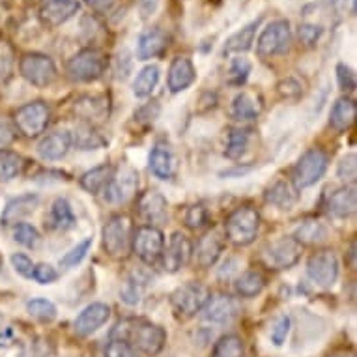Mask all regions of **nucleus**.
<instances>
[{"mask_svg":"<svg viewBox=\"0 0 357 357\" xmlns=\"http://www.w3.org/2000/svg\"><path fill=\"white\" fill-rule=\"evenodd\" d=\"M111 339L123 340L135 351L152 357L163 350L165 342H167V331L150 320L131 318V320H123L112 329Z\"/></svg>","mask_w":357,"mask_h":357,"instance_id":"nucleus-1","label":"nucleus"},{"mask_svg":"<svg viewBox=\"0 0 357 357\" xmlns=\"http://www.w3.org/2000/svg\"><path fill=\"white\" fill-rule=\"evenodd\" d=\"M225 230L230 243L238 247L251 245L260 230V213L251 206H241L230 213Z\"/></svg>","mask_w":357,"mask_h":357,"instance_id":"nucleus-2","label":"nucleus"},{"mask_svg":"<svg viewBox=\"0 0 357 357\" xmlns=\"http://www.w3.org/2000/svg\"><path fill=\"white\" fill-rule=\"evenodd\" d=\"M107 66H109V59H107V54L103 51H100V49H82V51H79L68 60L66 70H68V75L73 81L92 82L103 77Z\"/></svg>","mask_w":357,"mask_h":357,"instance_id":"nucleus-3","label":"nucleus"},{"mask_svg":"<svg viewBox=\"0 0 357 357\" xmlns=\"http://www.w3.org/2000/svg\"><path fill=\"white\" fill-rule=\"evenodd\" d=\"M292 43V30L287 19H275L262 29L257 40V54L260 59H273L284 54Z\"/></svg>","mask_w":357,"mask_h":357,"instance_id":"nucleus-4","label":"nucleus"},{"mask_svg":"<svg viewBox=\"0 0 357 357\" xmlns=\"http://www.w3.org/2000/svg\"><path fill=\"white\" fill-rule=\"evenodd\" d=\"M329 165L328 153L320 150V148H310L307 152L298 159V163L294 165L292 169V182L294 188L301 191V189H307L326 174Z\"/></svg>","mask_w":357,"mask_h":357,"instance_id":"nucleus-5","label":"nucleus"},{"mask_svg":"<svg viewBox=\"0 0 357 357\" xmlns=\"http://www.w3.org/2000/svg\"><path fill=\"white\" fill-rule=\"evenodd\" d=\"M131 238H133V222L123 213L112 215L103 227V247L111 257H126L131 247Z\"/></svg>","mask_w":357,"mask_h":357,"instance_id":"nucleus-6","label":"nucleus"},{"mask_svg":"<svg viewBox=\"0 0 357 357\" xmlns=\"http://www.w3.org/2000/svg\"><path fill=\"white\" fill-rule=\"evenodd\" d=\"M49 120H51V109L43 101L26 103L21 109H17L15 116H13L15 128L26 139H34V137L41 135L47 129Z\"/></svg>","mask_w":357,"mask_h":357,"instance_id":"nucleus-7","label":"nucleus"},{"mask_svg":"<svg viewBox=\"0 0 357 357\" xmlns=\"http://www.w3.org/2000/svg\"><path fill=\"white\" fill-rule=\"evenodd\" d=\"M210 299V290L200 282H188L176 288L170 296V305L180 318H193L202 310L206 301Z\"/></svg>","mask_w":357,"mask_h":357,"instance_id":"nucleus-8","label":"nucleus"},{"mask_svg":"<svg viewBox=\"0 0 357 357\" xmlns=\"http://www.w3.org/2000/svg\"><path fill=\"white\" fill-rule=\"evenodd\" d=\"M19 73L32 86L45 88L56 79V66L47 54L26 53L19 60Z\"/></svg>","mask_w":357,"mask_h":357,"instance_id":"nucleus-9","label":"nucleus"},{"mask_svg":"<svg viewBox=\"0 0 357 357\" xmlns=\"http://www.w3.org/2000/svg\"><path fill=\"white\" fill-rule=\"evenodd\" d=\"M131 247H133V251L142 262L148 264V266H155L161 260V255H163V232L152 227V225L139 227L133 238H131Z\"/></svg>","mask_w":357,"mask_h":357,"instance_id":"nucleus-10","label":"nucleus"},{"mask_svg":"<svg viewBox=\"0 0 357 357\" xmlns=\"http://www.w3.org/2000/svg\"><path fill=\"white\" fill-rule=\"evenodd\" d=\"M301 257V243L294 238H281L262 249V262L270 270H288Z\"/></svg>","mask_w":357,"mask_h":357,"instance_id":"nucleus-11","label":"nucleus"},{"mask_svg":"<svg viewBox=\"0 0 357 357\" xmlns=\"http://www.w3.org/2000/svg\"><path fill=\"white\" fill-rule=\"evenodd\" d=\"M307 275L318 287H333L339 279V258L333 251H318L307 262Z\"/></svg>","mask_w":357,"mask_h":357,"instance_id":"nucleus-12","label":"nucleus"},{"mask_svg":"<svg viewBox=\"0 0 357 357\" xmlns=\"http://www.w3.org/2000/svg\"><path fill=\"white\" fill-rule=\"evenodd\" d=\"M137 188H139V174L137 170L131 167H123L111 176V180L107 183V188L103 189L105 193V200L111 204H122L126 200H129L135 195Z\"/></svg>","mask_w":357,"mask_h":357,"instance_id":"nucleus-13","label":"nucleus"},{"mask_svg":"<svg viewBox=\"0 0 357 357\" xmlns=\"http://www.w3.org/2000/svg\"><path fill=\"white\" fill-rule=\"evenodd\" d=\"M238 312H240V303L229 294L210 296V299L202 307V318L211 324L232 322L238 317Z\"/></svg>","mask_w":357,"mask_h":357,"instance_id":"nucleus-14","label":"nucleus"},{"mask_svg":"<svg viewBox=\"0 0 357 357\" xmlns=\"http://www.w3.org/2000/svg\"><path fill=\"white\" fill-rule=\"evenodd\" d=\"M191 257H193V243L182 232H174L170 236L169 247L161 255L165 270L170 273H176L178 270H182L183 266H188L191 262Z\"/></svg>","mask_w":357,"mask_h":357,"instance_id":"nucleus-15","label":"nucleus"},{"mask_svg":"<svg viewBox=\"0 0 357 357\" xmlns=\"http://www.w3.org/2000/svg\"><path fill=\"white\" fill-rule=\"evenodd\" d=\"M79 8V0H45L40 8V21L49 29H56L75 17Z\"/></svg>","mask_w":357,"mask_h":357,"instance_id":"nucleus-16","label":"nucleus"},{"mask_svg":"<svg viewBox=\"0 0 357 357\" xmlns=\"http://www.w3.org/2000/svg\"><path fill=\"white\" fill-rule=\"evenodd\" d=\"M111 318V309L105 303H92L82 310L81 314L75 318L73 329L79 337H88L96 333L98 329L103 328L107 320Z\"/></svg>","mask_w":357,"mask_h":357,"instance_id":"nucleus-17","label":"nucleus"},{"mask_svg":"<svg viewBox=\"0 0 357 357\" xmlns=\"http://www.w3.org/2000/svg\"><path fill=\"white\" fill-rule=\"evenodd\" d=\"M197 79V70L193 62L185 56H176L169 66V77L167 84L172 94H180L183 90H188Z\"/></svg>","mask_w":357,"mask_h":357,"instance_id":"nucleus-18","label":"nucleus"},{"mask_svg":"<svg viewBox=\"0 0 357 357\" xmlns=\"http://www.w3.org/2000/svg\"><path fill=\"white\" fill-rule=\"evenodd\" d=\"M73 144V137L70 131H54L43 137L38 144V155L43 161H59L66 158Z\"/></svg>","mask_w":357,"mask_h":357,"instance_id":"nucleus-19","label":"nucleus"},{"mask_svg":"<svg viewBox=\"0 0 357 357\" xmlns=\"http://www.w3.org/2000/svg\"><path fill=\"white\" fill-rule=\"evenodd\" d=\"M109 98L105 96H82L73 103V111L77 116H81L84 122L96 123L103 122L109 118Z\"/></svg>","mask_w":357,"mask_h":357,"instance_id":"nucleus-20","label":"nucleus"},{"mask_svg":"<svg viewBox=\"0 0 357 357\" xmlns=\"http://www.w3.org/2000/svg\"><path fill=\"white\" fill-rule=\"evenodd\" d=\"M169 47V36L161 29H150L142 32L137 41V59L152 60L159 54H163L165 49Z\"/></svg>","mask_w":357,"mask_h":357,"instance_id":"nucleus-21","label":"nucleus"},{"mask_svg":"<svg viewBox=\"0 0 357 357\" xmlns=\"http://www.w3.org/2000/svg\"><path fill=\"white\" fill-rule=\"evenodd\" d=\"M38 202H40L38 195H34V193L19 195V197H15V199H12L10 202H8L6 208H4V211H2L0 222H2L4 227L17 225V222H21V219H23V217L30 215V213L36 210Z\"/></svg>","mask_w":357,"mask_h":357,"instance_id":"nucleus-22","label":"nucleus"},{"mask_svg":"<svg viewBox=\"0 0 357 357\" xmlns=\"http://www.w3.org/2000/svg\"><path fill=\"white\" fill-rule=\"evenodd\" d=\"M139 213L146 222L155 225V222H163L169 215V204L163 195L158 191H148V193L141 195L139 199Z\"/></svg>","mask_w":357,"mask_h":357,"instance_id":"nucleus-23","label":"nucleus"},{"mask_svg":"<svg viewBox=\"0 0 357 357\" xmlns=\"http://www.w3.org/2000/svg\"><path fill=\"white\" fill-rule=\"evenodd\" d=\"M222 238L217 230H211L208 234H204L200 238L199 245H197V262H199L200 268H211L213 264L219 260L222 252Z\"/></svg>","mask_w":357,"mask_h":357,"instance_id":"nucleus-24","label":"nucleus"},{"mask_svg":"<svg viewBox=\"0 0 357 357\" xmlns=\"http://www.w3.org/2000/svg\"><path fill=\"white\" fill-rule=\"evenodd\" d=\"M260 23H262V19L258 17L255 21H251V23H247L238 32H234L229 40L225 41L222 54H240L249 51L252 47V43H255V36H257V30L260 26Z\"/></svg>","mask_w":357,"mask_h":357,"instance_id":"nucleus-25","label":"nucleus"},{"mask_svg":"<svg viewBox=\"0 0 357 357\" xmlns=\"http://www.w3.org/2000/svg\"><path fill=\"white\" fill-rule=\"evenodd\" d=\"M357 206V191L354 185L350 188H340L335 193L329 195L328 211L333 217H350L356 213Z\"/></svg>","mask_w":357,"mask_h":357,"instance_id":"nucleus-26","label":"nucleus"},{"mask_svg":"<svg viewBox=\"0 0 357 357\" xmlns=\"http://www.w3.org/2000/svg\"><path fill=\"white\" fill-rule=\"evenodd\" d=\"M264 199L266 202L271 206H277L279 210H292V206L298 202L299 195L298 189L294 188L292 183L284 182V180H279L271 188L266 189L264 193Z\"/></svg>","mask_w":357,"mask_h":357,"instance_id":"nucleus-27","label":"nucleus"},{"mask_svg":"<svg viewBox=\"0 0 357 357\" xmlns=\"http://www.w3.org/2000/svg\"><path fill=\"white\" fill-rule=\"evenodd\" d=\"M329 238V229L318 219H305L298 225V229L294 232V240L299 241L301 245H317L324 243Z\"/></svg>","mask_w":357,"mask_h":357,"instance_id":"nucleus-28","label":"nucleus"},{"mask_svg":"<svg viewBox=\"0 0 357 357\" xmlns=\"http://www.w3.org/2000/svg\"><path fill=\"white\" fill-rule=\"evenodd\" d=\"M356 112L357 107L354 103V100L350 98H340L337 100V103L331 109V114H329V126L337 131V133H342L346 129H350L356 122Z\"/></svg>","mask_w":357,"mask_h":357,"instance_id":"nucleus-29","label":"nucleus"},{"mask_svg":"<svg viewBox=\"0 0 357 357\" xmlns=\"http://www.w3.org/2000/svg\"><path fill=\"white\" fill-rule=\"evenodd\" d=\"M150 170L159 180H172L176 174V158L169 148L155 146L150 153Z\"/></svg>","mask_w":357,"mask_h":357,"instance_id":"nucleus-30","label":"nucleus"},{"mask_svg":"<svg viewBox=\"0 0 357 357\" xmlns=\"http://www.w3.org/2000/svg\"><path fill=\"white\" fill-rule=\"evenodd\" d=\"M260 111H262V103L251 92H240L232 101V116L241 122L257 120Z\"/></svg>","mask_w":357,"mask_h":357,"instance_id":"nucleus-31","label":"nucleus"},{"mask_svg":"<svg viewBox=\"0 0 357 357\" xmlns=\"http://www.w3.org/2000/svg\"><path fill=\"white\" fill-rule=\"evenodd\" d=\"M112 169L111 165H101V167H96V169L88 170L81 176V185L84 191L92 195L103 193V189L107 188V183L111 180Z\"/></svg>","mask_w":357,"mask_h":357,"instance_id":"nucleus-32","label":"nucleus"},{"mask_svg":"<svg viewBox=\"0 0 357 357\" xmlns=\"http://www.w3.org/2000/svg\"><path fill=\"white\" fill-rule=\"evenodd\" d=\"M159 68L158 66H146V68H142L139 73H137L135 81H133V94L135 98H148V96H152V92L155 90L159 82Z\"/></svg>","mask_w":357,"mask_h":357,"instance_id":"nucleus-33","label":"nucleus"},{"mask_svg":"<svg viewBox=\"0 0 357 357\" xmlns=\"http://www.w3.org/2000/svg\"><path fill=\"white\" fill-rule=\"evenodd\" d=\"M234 287L238 296H241V298H257L266 287V279L258 271H245L243 275L236 279Z\"/></svg>","mask_w":357,"mask_h":357,"instance_id":"nucleus-34","label":"nucleus"},{"mask_svg":"<svg viewBox=\"0 0 357 357\" xmlns=\"http://www.w3.org/2000/svg\"><path fill=\"white\" fill-rule=\"evenodd\" d=\"M24 169V159L12 150H0V182H10Z\"/></svg>","mask_w":357,"mask_h":357,"instance_id":"nucleus-35","label":"nucleus"},{"mask_svg":"<svg viewBox=\"0 0 357 357\" xmlns=\"http://www.w3.org/2000/svg\"><path fill=\"white\" fill-rule=\"evenodd\" d=\"M51 221H53L54 229L59 230H70L75 227V213L71 210V204L66 199H56L51 206Z\"/></svg>","mask_w":357,"mask_h":357,"instance_id":"nucleus-36","label":"nucleus"},{"mask_svg":"<svg viewBox=\"0 0 357 357\" xmlns=\"http://www.w3.org/2000/svg\"><path fill=\"white\" fill-rule=\"evenodd\" d=\"M148 284V277H144L142 273H131L128 277V281L123 282L122 290H120V296H122V301L128 305H137L142 299V292Z\"/></svg>","mask_w":357,"mask_h":357,"instance_id":"nucleus-37","label":"nucleus"},{"mask_svg":"<svg viewBox=\"0 0 357 357\" xmlns=\"http://www.w3.org/2000/svg\"><path fill=\"white\" fill-rule=\"evenodd\" d=\"M245 346L238 335H225L217 340L211 357H243Z\"/></svg>","mask_w":357,"mask_h":357,"instance_id":"nucleus-38","label":"nucleus"},{"mask_svg":"<svg viewBox=\"0 0 357 357\" xmlns=\"http://www.w3.org/2000/svg\"><path fill=\"white\" fill-rule=\"evenodd\" d=\"M75 144L77 148H81V150H98V148L105 146L107 141L103 137L98 133L94 129L92 123H84V126H79L75 131Z\"/></svg>","mask_w":357,"mask_h":357,"instance_id":"nucleus-39","label":"nucleus"},{"mask_svg":"<svg viewBox=\"0 0 357 357\" xmlns=\"http://www.w3.org/2000/svg\"><path fill=\"white\" fill-rule=\"evenodd\" d=\"M249 139H251L249 129H232L229 135V142H227L225 155L229 159H240L249 148Z\"/></svg>","mask_w":357,"mask_h":357,"instance_id":"nucleus-40","label":"nucleus"},{"mask_svg":"<svg viewBox=\"0 0 357 357\" xmlns=\"http://www.w3.org/2000/svg\"><path fill=\"white\" fill-rule=\"evenodd\" d=\"M252 64L243 56H236L230 62L229 73H227V82H229L230 86H241V84H245L247 77L251 73Z\"/></svg>","mask_w":357,"mask_h":357,"instance_id":"nucleus-41","label":"nucleus"},{"mask_svg":"<svg viewBox=\"0 0 357 357\" xmlns=\"http://www.w3.org/2000/svg\"><path fill=\"white\" fill-rule=\"evenodd\" d=\"M26 310H29L30 317L38 318L41 322H53L56 318V307L49 299H30L26 303Z\"/></svg>","mask_w":357,"mask_h":357,"instance_id":"nucleus-42","label":"nucleus"},{"mask_svg":"<svg viewBox=\"0 0 357 357\" xmlns=\"http://www.w3.org/2000/svg\"><path fill=\"white\" fill-rule=\"evenodd\" d=\"M13 240L23 247H36L40 241V232L29 222H17L13 227Z\"/></svg>","mask_w":357,"mask_h":357,"instance_id":"nucleus-43","label":"nucleus"},{"mask_svg":"<svg viewBox=\"0 0 357 357\" xmlns=\"http://www.w3.org/2000/svg\"><path fill=\"white\" fill-rule=\"evenodd\" d=\"M90 247H92V238H86V240H82L81 243H77L70 252H66L64 258L60 260V266H62V268H73V266H77L82 258L86 257V252L90 251Z\"/></svg>","mask_w":357,"mask_h":357,"instance_id":"nucleus-44","label":"nucleus"},{"mask_svg":"<svg viewBox=\"0 0 357 357\" xmlns=\"http://www.w3.org/2000/svg\"><path fill=\"white\" fill-rule=\"evenodd\" d=\"M13 49L6 41H0V81H8L13 73Z\"/></svg>","mask_w":357,"mask_h":357,"instance_id":"nucleus-45","label":"nucleus"},{"mask_svg":"<svg viewBox=\"0 0 357 357\" xmlns=\"http://www.w3.org/2000/svg\"><path fill=\"white\" fill-rule=\"evenodd\" d=\"M337 176L344 182H356L357 178V155L356 153H348L340 159L339 167H337Z\"/></svg>","mask_w":357,"mask_h":357,"instance_id":"nucleus-46","label":"nucleus"},{"mask_svg":"<svg viewBox=\"0 0 357 357\" xmlns=\"http://www.w3.org/2000/svg\"><path fill=\"white\" fill-rule=\"evenodd\" d=\"M288 333H290V318L287 314H281L271 328V342L275 346H282Z\"/></svg>","mask_w":357,"mask_h":357,"instance_id":"nucleus-47","label":"nucleus"},{"mask_svg":"<svg viewBox=\"0 0 357 357\" xmlns=\"http://www.w3.org/2000/svg\"><path fill=\"white\" fill-rule=\"evenodd\" d=\"M208 222V211L202 206H191L188 211H185V225H188L191 230H199Z\"/></svg>","mask_w":357,"mask_h":357,"instance_id":"nucleus-48","label":"nucleus"},{"mask_svg":"<svg viewBox=\"0 0 357 357\" xmlns=\"http://www.w3.org/2000/svg\"><path fill=\"white\" fill-rule=\"evenodd\" d=\"M105 357H137V351L120 339H111L105 346Z\"/></svg>","mask_w":357,"mask_h":357,"instance_id":"nucleus-49","label":"nucleus"},{"mask_svg":"<svg viewBox=\"0 0 357 357\" xmlns=\"http://www.w3.org/2000/svg\"><path fill=\"white\" fill-rule=\"evenodd\" d=\"M324 34L322 26H317V24H301L299 26V40L307 47H312L317 45V41L320 40V36Z\"/></svg>","mask_w":357,"mask_h":357,"instance_id":"nucleus-50","label":"nucleus"},{"mask_svg":"<svg viewBox=\"0 0 357 357\" xmlns=\"http://www.w3.org/2000/svg\"><path fill=\"white\" fill-rule=\"evenodd\" d=\"M12 266L19 275L26 277V279L32 277V273H34V262H32L26 255H23V252H15V255H12Z\"/></svg>","mask_w":357,"mask_h":357,"instance_id":"nucleus-51","label":"nucleus"},{"mask_svg":"<svg viewBox=\"0 0 357 357\" xmlns=\"http://www.w3.org/2000/svg\"><path fill=\"white\" fill-rule=\"evenodd\" d=\"M36 281L40 282V284H51L59 279V273L54 270L53 266H49V264H38L34 266V273H32Z\"/></svg>","mask_w":357,"mask_h":357,"instance_id":"nucleus-52","label":"nucleus"},{"mask_svg":"<svg viewBox=\"0 0 357 357\" xmlns=\"http://www.w3.org/2000/svg\"><path fill=\"white\" fill-rule=\"evenodd\" d=\"M277 90H279V94H281L282 98H287V100H296V98L301 96V84H299L296 79H292V77L279 82Z\"/></svg>","mask_w":357,"mask_h":357,"instance_id":"nucleus-53","label":"nucleus"},{"mask_svg":"<svg viewBox=\"0 0 357 357\" xmlns=\"http://www.w3.org/2000/svg\"><path fill=\"white\" fill-rule=\"evenodd\" d=\"M337 81H339L340 88L348 90V92H351L356 88V75H354V71L346 64L337 66Z\"/></svg>","mask_w":357,"mask_h":357,"instance_id":"nucleus-54","label":"nucleus"},{"mask_svg":"<svg viewBox=\"0 0 357 357\" xmlns=\"http://www.w3.org/2000/svg\"><path fill=\"white\" fill-rule=\"evenodd\" d=\"M15 139V129L10 126V123L2 122L0 123V150H4L13 142Z\"/></svg>","mask_w":357,"mask_h":357,"instance_id":"nucleus-55","label":"nucleus"},{"mask_svg":"<svg viewBox=\"0 0 357 357\" xmlns=\"http://www.w3.org/2000/svg\"><path fill=\"white\" fill-rule=\"evenodd\" d=\"M159 2H161V0H139V10H141L142 17H152L153 13L158 12Z\"/></svg>","mask_w":357,"mask_h":357,"instance_id":"nucleus-56","label":"nucleus"},{"mask_svg":"<svg viewBox=\"0 0 357 357\" xmlns=\"http://www.w3.org/2000/svg\"><path fill=\"white\" fill-rule=\"evenodd\" d=\"M153 105H155V103H152V105L142 107L141 111L137 112L135 116L139 118V120H146V122H153V120H155V116H158V114H159V105L155 107V109H153V111H152Z\"/></svg>","mask_w":357,"mask_h":357,"instance_id":"nucleus-57","label":"nucleus"},{"mask_svg":"<svg viewBox=\"0 0 357 357\" xmlns=\"http://www.w3.org/2000/svg\"><path fill=\"white\" fill-rule=\"evenodd\" d=\"M84 2L98 12H109L114 6V0H84Z\"/></svg>","mask_w":357,"mask_h":357,"instance_id":"nucleus-58","label":"nucleus"},{"mask_svg":"<svg viewBox=\"0 0 357 357\" xmlns=\"http://www.w3.org/2000/svg\"><path fill=\"white\" fill-rule=\"evenodd\" d=\"M329 357H356V354L351 350H339V351H335V354H331Z\"/></svg>","mask_w":357,"mask_h":357,"instance_id":"nucleus-59","label":"nucleus"}]
</instances>
